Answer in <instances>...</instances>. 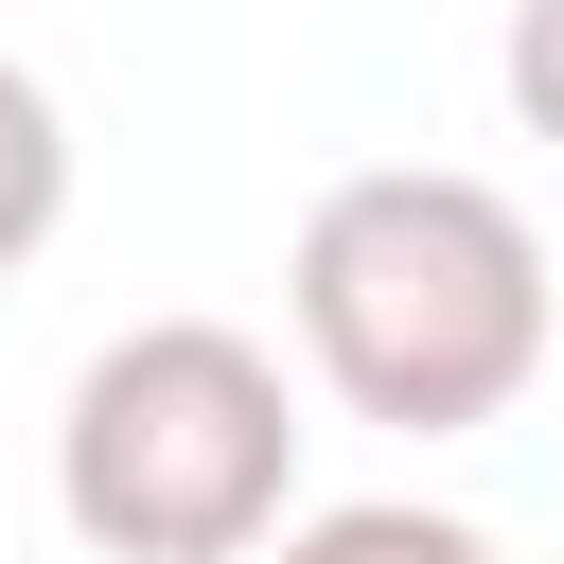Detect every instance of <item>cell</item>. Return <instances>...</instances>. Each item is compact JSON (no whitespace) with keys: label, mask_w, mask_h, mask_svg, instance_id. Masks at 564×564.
<instances>
[{"label":"cell","mask_w":564,"mask_h":564,"mask_svg":"<svg viewBox=\"0 0 564 564\" xmlns=\"http://www.w3.org/2000/svg\"><path fill=\"white\" fill-rule=\"evenodd\" d=\"M494 88H511V123L564 159V0H511V35H494Z\"/></svg>","instance_id":"5"},{"label":"cell","mask_w":564,"mask_h":564,"mask_svg":"<svg viewBox=\"0 0 564 564\" xmlns=\"http://www.w3.org/2000/svg\"><path fill=\"white\" fill-rule=\"evenodd\" d=\"M53 511L88 564H264L300 529V388L247 317H123L53 405Z\"/></svg>","instance_id":"2"},{"label":"cell","mask_w":564,"mask_h":564,"mask_svg":"<svg viewBox=\"0 0 564 564\" xmlns=\"http://www.w3.org/2000/svg\"><path fill=\"white\" fill-rule=\"evenodd\" d=\"M282 317H300V370L352 405V423H405V441H476L529 405L564 300H546V229L458 176V159H370L300 212L282 247Z\"/></svg>","instance_id":"1"},{"label":"cell","mask_w":564,"mask_h":564,"mask_svg":"<svg viewBox=\"0 0 564 564\" xmlns=\"http://www.w3.org/2000/svg\"><path fill=\"white\" fill-rule=\"evenodd\" d=\"M264 564H494L476 511H423V494H352V511H300Z\"/></svg>","instance_id":"4"},{"label":"cell","mask_w":564,"mask_h":564,"mask_svg":"<svg viewBox=\"0 0 564 564\" xmlns=\"http://www.w3.org/2000/svg\"><path fill=\"white\" fill-rule=\"evenodd\" d=\"M53 229H70V106L0 53V282H18Z\"/></svg>","instance_id":"3"}]
</instances>
